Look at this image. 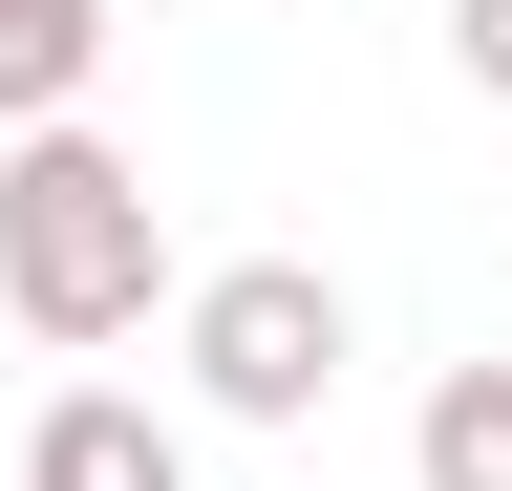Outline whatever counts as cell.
<instances>
[{
  "label": "cell",
  "mask_w": 512,
  "mask_h": 491,
  "mask_svg": "<svg viewBox=\"0 0 512 491\" xmlns=\"http://www.w3.org/2000/svg\"><path fill=\"white\" fill-rule=\"evenodd\" d=\"M171 299V214L107 129H22L0 150V342H128Z\"/></svg>",
  "instance_id": "6da1fadb"
},
{
  "label": "cell",
  "mask_w": 512,
  "mask_h": 491,
  "mask_svg": "<svg viewBox=\"0 0 512 491\" xmlns=\"http://www.w3.org/2000/svg\"><path fill=\"white\" fill-rule=\"evenodd\" d=\"M192 385H214L235 427H320V406H342V278H320V257H214V278H192Z\"/></svg>",
  "instance_id": "7a4b0ae2"
},
{
  "label": "cell",
  "mask_w": 512,
  "mask_h": 491,
  "mask_svg": "<svg viewBox=\"0 0 512 491\" xmlns=\"http://www.w3.org/2000/svg\"><path fill=\"white\" fill-rule=\"evenodd\" d=\"M0 491H192V449H171V406H128V385H64L43 427H22V470Z\"/></svg>",
  "instance_id": "3957f363"
},
{
  "label": "cell",
  "mask_w": 512,
  "mask_h": 491,
  "mask_svg": "<svg viewBox=\"0 0 512 491\" xmlns=\"http://www.w3.org/2000/svg\"><path fill=\"white\" fill-rule=\"evenodd\" d=\"M107 65V0H0V129H64Z\"/></svg>",
  "instance_id": "277c9868"
},
{
  "label": "cell",
  "mask_w": 512,
  "mask_h": 491,
  "mask_svg": "<svg viewBox=\"0 0 512 491\" xmlns=\"http://www.w3.org/2000/svg\"><path fill=\"white\" fill-rule=\"evenodd\" d=\"M406 470L427 491H512V363H448V385L406 406Z\"/></svg>",
  "instance_id": "5b68a950"
},
{
  "label": "cell",
  "mask_w": 512,
  "mask_h": 491,
  "mask_svg": "<svg viewBox=\"0 0 512 491\" xmlns=\"http://www.w3.org/2000/svg\"><path fill=\"white\" fill-rule=\"evenodd\" d=\"M448 65H470V86L512 107V0H448Z\"/></svg>",
  "instance_id": "8992f818"
}]
</instances>
